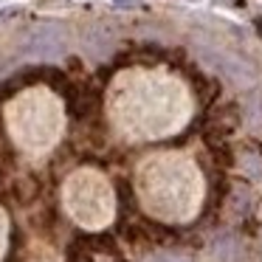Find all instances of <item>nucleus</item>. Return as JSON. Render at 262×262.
Returning <instances> with one entry per match:
<instances>
[{
    "instance_id": "nucleus-1",
    "label": "nucleus",
    "mask_w": 262,
    "mask_h": 262,
    "mask_svg": "<svg viewBox=\"0 0 262 262\" xmlns=\"http://www.w3.org/2000/svg\"><path fill=\"white\" fill-rule=\"evenodd\" d=\"M116 3H119L121 9H136V6H138L136 0H116Z\"/></svg>"
}]
</instances>
